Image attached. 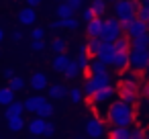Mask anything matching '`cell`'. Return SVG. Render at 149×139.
Instances as JSON below:
<instances>
[{
	"mask_svg": "<svg viewBox=\"0 0 149 139\" xmlns=\"http://www.w3.org/2000/svg\"><path fill=\"white\" fill-rule=\"evenodd\" d=\"M106 119H108V123H110L112 127H131L133 121H135L133 104L123 102V100H112V102L108 104Z\"/></svg>",
	"mask_w": 149,
	"mask_h": 139,
	"instance_id": "1",
	"label": "cell"
},
{
	"mask_svg": "<svg viewBox=\"0 0 149 139\" xmlns=\"http://www.w3.org/2000/svg\"><path fill=\"white\" fill-rule=\"evenodd\" d=\"M106 86H112L110 84V76H108V72L106 74H90L86 80H84V94L86 96H94L98 90H102V88H106Z\"/></svg>",
	"mask_w": 149,
	"mask_h": 139,
	"instance_id": "2",
	"label": "cell"
},
{
	"mask_svg": "<svg viewBox=\"0 0 149 139\" xmlns=\"http://www.w3.org/2000/svg\"><path fill=\"white\" fill-rule=\"evenodd\" d=\"M141 0H116L114 2V17L118 21H133L137 19V6Z\"/></svg>",
	"mask_w": 149,
	"mask_h": 139,
	"instance_id": "3",
	"label": "cell"
},
{
	"mask_svg": "<svg viewBox=\"0 0 149 139\" xmlns=\"http://www.w3.org/2000/svg\"><path fill=\"white\" fill-rule=\"evenodd\" d=\"M123 29H120V21L116 17H110V19H104V27H102V35L100 39L104 43H114L118 37H123Z\"/></svg>",
	"mask_w": 149,
	"mask_h": 139,
	"instance_id": "4",
	"label": "cell"
},
{
	"mask_svg": "<svg viewBox=\"0 0 149 139\" xmlns=\"http://www.w3.org/2000/svg\"><path fill=\"white\" fill-rule=\"evenodd\" d=\"M149 66V49H135L131 47L129 51V68L135 72H145Z\"/></svg>",
	"mask_w": 149,
	"mask_h": 139,
	"instance_id": "5",
	"label": "cell"
},
{
	"mask_svg": "<svg viewBox=\"0 0 149 139\" xmlns=\"http://www.w3.org/2000/svg\"><path fill=\"white\" fill-rule=\"evenodd\" d=\"M118 98L123 102L135 104L139 100V92H137V84H129V82H120L118 86Z\"/></svg>",
	"mask_w": 149,
	"mask_h": 139,
	"instance_id": "6",
	"label": "cell"
},
{
	"mask_svg": "<svg viewBox=\"0 0 149 139\" xmlns=\"http://www.w3.org/2000/svg\"><path fill=\"white\" fill-rule=\"evenodd\" d=\"M17 19H19V23H21L23 27H33V25L37 23L39 17H37V10H35L33 6H25V8L19 10Z\"/></svg>",
	"mask_w": 149,
	"mask_h": 139,
	"instance_id": "7",
	"label": "cell"
},
{
	"mask_svg": "<svg viewBox=\"0 0 149 139\" xmlns=\"http://www.w3.org/2000/svg\"><path fill=\"white\" fill-rule=\"evenodd\" d=\"M145 33H149V27H147V23L145 21H141V19H133L131 23H129V29H127V37L129 39H135V37H139V35H145Z\"/></svg>",
	"mask_w": 149,
	"mask_h": 139,
	"instance_id": "8",
	"label": "cell"
},
{
	"mask_svg": "<svg viewBox=\"0 0 149 139\" xmlns=\"http://www.w3.org/2000/svg\"><path fill=\"white\" fill-rule=\"evenodd\" d=\"M104 125H102V121H98V119H88V123H86V133H88V137H92V139H100L102 135H104Z\"/></svg>",
	"mask_w": 149,
	"mask_h": 139,
	"instance_id": "9",
	"label": "cell"
},
{
	"mask_svg": "<svg viewBox=\"0 0 149 139\" xmlns=\"http://www.w3.org/2000/svg\"><path fill=\"white\" fill-rule=\"evenodd\" d=\"M92 98H94V104H98V106H104V104L112 102V98H114V88H112V86H106V88L98 90V92H96Z\"/></svg>",
	"mask_w": 149,
	"mask_h": 139,
	"instance_id": "10",
	"label": "cell"
},
{
	"mask_svg": "<svg viewBox=\"0 0 149 139\" xmlns=\"http://www.w3.org/2000/svg\"><path fill=\"white\" fill-rule=\"evenodd\" d=\"M114 53H116V51H114V45H112V43H104V41H102V47H100V51H98V55H96V57H98L100 61H104L106 66H112Z\"/></svg>",
	"mask_w": 149,
	"mask_h": 139,
	"instance_id": "11",
	"label": "cell"
},
{
	"mask_svg": "<svg viewBox=\"0 0 149 139\" xmlns=\"http://www.w3.org/2000/svg\"><path fill=\"white\" fill-rule=\"evenodd\" d=\"M45 119H41V117H35V119H31L29 123H27V129H29V133L33 135V137H41L43 133H45Z\"/></svg>",
	"mask_w": 149,
	"mask_h": 139,
	"instance_id": "12",
	"label": "cell"
},
{
	"mask_svg": "<svg viewBox=\"0 0 149 139\" xmlns=\"http://www.w3.org/2000/svg\"><path fill=\"white\" fill-rule=\"evenodd\" d=\"M70 61H72V57L68 55V53H55V57L51 59V68L55 70V72H65V68L70 66Z\"/></svg>",
	"mask_w": 149,
	"mask_h": 139,
	"instance_id": "13",
	"label": "cell"
},
{
	"mask_svg": "<svg viewBox=\"0 0 149 139\" xmlns=\"http://www.w3.org/2000/svg\"><path fill=\"white\" fill-rule=\"evenodd\" d=\"M45 100H47V98H45V96H41V94L29 96V98L25 100V110H27V112H33V115H37V110L41 108V104H43Z\"/></svg>",
	"mask_w": 149,
	"mask_h": 139,
	"instance_id": "14",
	"label": "cell"
},
{
	"mask_svg": "<svg viewBox=\"0 0 149 139\" xmlns=\"http://www.w3.org/2000/svg\"><path fill=\"white\" fill-rule=\"evenodd\" d=\"M102 27H104V19H100V17H94L90 23H86V31H88L90 37H100Z\"/></svg>",
	"mask_w": 149,
	"mask_h": 139,
	"instance_id": "15",
	"label": "cell"
},
{
	"mask_svg": "<svg viewBox=\"0 0 149 139\" xmlns=\"http://www.w3.org/2000/svg\"><path fill=\"white\" fill-rule=\"evenodd\" d=\"M112 68L118 72H125L129 68V51H116L112 59Z\"/></svg>",
	"mask_w": 149,
	"mask_h": 139,
	"instance_id": "16",
	"label": "cell"
},
{
	"mask_svg": "<svg viewBox=\"0 0 149 139\" xmlns=\"http://www.w3.org/2000/svg\"><path fill=\"white\" fill-rule=\"evenodd\" d=\"M49 98H70V88L65 84H51L49 86Z\"/></svg>",
	"mask_w": 149,
	"mask_h": 139,
	"instance_id": "17",
	"label": "cell"
},
{
	"mask_svg": "<svg viewBox=\"0 0 149 139\" xmlns=\"http://www.w3.org/2000/svg\"><path fill=\"white\" fill-rule=\"evenodd\" d=\"M90 59H92V55L88 53V47L82 45L80 51H78V57H76V61H78V66H80L82 72H88V68H90Z\"/></svg>",
	"mask_w": 149,
	"mask_h": 139,
	"instance_id": "18",
	"label": "cell"
},
{
	"mask_svg": "<svg viewBox=\"0 0 149 139\" xmlns=\"http://www.w3.org/2000/svg\"><path fill=\"white\" fill-rule=\"evenodd\" d=\"M23 112H25V102L15 100V102H10V104L6 106L4 117H6V121H8V119H13V117H23Z\"/></svg>",
	"mask_w": 149,
	"mask_h": 139,
	"instance_id": "19",
	"label": "cell"
},
{
	"mask_svg": "<svg viewBox=\"0 0 149 139\" xmlns=\"http://www.w3.org/2000/svg\"><path fill=\"white\" fill-rule=\"evenodd\" d=\"M133 129L131 127H112L108 131V139H131Z\"/></svg>",
	"mask_w": 149,
	"mask_h": 139,
	"instance_id": "20",
	"label": "cell"
},
{
	"mask_svg": "<svg viewBox=\"0 0 149 139\" xmlns=\"http://www.w3.org/2000/svg\"><path fill=\"white\" fill-rule=\"evenodd\" d=\"M47 82H49V80H47V76H45L43 72H35V74L31 76V88L37 90V92H39V90H45V88H47Z\"/></svg>",
	"mask_w": 149,
	"mask_h": 139,
	"instance_id": "21",
	"label": "cell"
},
{
	"mask_svg": "<svg viewBox=\"0 0 149 139\" xmlns=\"http://www.w3.org/2000/svg\"><path fill=\"white\" fill-rule=\"evenodd\" d=\"M55 13H57V17H59V19H68V17H74V15H76V8L68 2V0H63V2H59V4H57Z\"/></svg>",
	"mask_w": 149,
	"mask_h": 139,
	"instance_id": "22",
	"label": "cell"
},
{
	"mask_svg": "<svg viewBox=\"0 0 149 139\" xmlns=\"http://www.w3.org/2000/svg\"><path fill=\"white\" fill-rule=\"evenodd\" d=\"M106 70H108V66L104 61H100L98 57H92L90 59V68H88L90 74H106Z\"/></svg>",
	"mask_w": 149,
	"mask_h": 139,
	"instance_id": "23",
	"label": "cell"
},
{
	"mask_svg": "<svg viewBox=\"0 0 149 139\" xmlns=\"http://www.w3.org/2000/svg\"><path fill=\"white\" fill-rule=\"evenodd\" d=\"M86 47H88V53L92 57H96L98 51H100V47H102V39L100 37H90V41L86 43Z\"/></svg>",
	"mask_w": 149,
	"mask_h": 139,
	"instance_id": "24",
	"label": "cell"
},
{
	"mask_svg": "<svg viewBox=\"0 0 149 139\" xmlns=\"http://www.w3.org/2000/svg\"><path fill=\"white\" fill-rule=\"evenodd\" d=\"M80 72H82V70H80V66H78V61H76V59H72V61H70V66L65 68V72H63V76H65L68 80H76V78L80 76Z\"/></svg>",
	"mask_w": 149,
	"mask_h": 139,
	"instance_id": "25",
	"label": "cell"
},
{
	"mask_svg": "<svg viewBox=\"0 0 149 139\" xmlns=\"http://www.w3.org/2000/svg\"><path fill=\"white\" fill-rule=\"evenodd\" d=\"M131 47H135V49H149V33L131 39Z\"/></svg>",
	"mask_w": 149,
	"mask_h": 139,
	"instance_id": "26",
	"label": "cell"
},
{
	"mask_svg": "<svg viewBox=\"0 0 149 139\" xmlns=\"http://www.w3.org/2000/svg\"><path fill=\"white\" fill-rule=\"evenodd\" d=\"M10 102H15V92L6 86V88H0V104L2 106H8Z\"/></svg>",
	"mask_w": 149,
	"mask_h": 139,
	"instance_id": "27",
	"label": "cell"
},
{
	"mask_svg": "<svg viewBox=\"0 0 149 139\" xmlns=\"http://www.w3.org/2000/svg\"><path fill=\"white\" fill-rule=\"evenodd\" d=\"M65 47H68V43H65V39H61V37H55V39L49 43V49H51L53 53H65Z\"/></svg>",
	"mask_w": 149,
	"mask_h": 139,
	"instance_id": "28",
	"label": "cell"
},
{
	"mask_svg": "<svg viewBox=\"0 0 149 139\" xmlns=\"http://www.w3.org/2000/svg\"><path fill=\"white\" fill-rule=\"evenodd\" d=\"M112 45H114V51H131V39H129L127 35L118 37Z\"/></svg>",
	"mask_w": 149,
	"mask_h": 139,
	"instance_id": "29",
	"label": "cell"
},
{
	"mask_svg": "<svg viewBox=\"0 0 149 139\" xmlns=\"http://www.w3.org/2000/svg\"><path fill=\"white\" fill-rule=\"evenodd\" d=\"M27 123H25V119L23 117H13V119H8V131H13V133H19V131H23V127H25Z\"/></svg>",
	"mask_w": 149,
	"mask_h": 139,
	"instance_id": "30",
	"label": "cell"
},
{
	"mask_svg": "<svg viewBox=\"0 0 149 139\" xmlns=\"http://www.w3.org/2000/svg\"><path fill=\"white\" fill-rule=\"evenodd\" d=\"M25 86H27V82H25L21 76H15V78L8 80V88H10L13 92H21V90H25Z\"/></svg>",
	"mask_w": 149,
	"mask_h": 139,
	"instance_id": "31",
	"label": "cell"
},
{
	"mask_svg": "<svg viewBox=\"0 0 149 139\" xmlns=\"http://www.w3.org/2000/svg\"><path fill=\"white\" fill-rule=\"evenodd\" d=\"M90 8L94 10L96 17H104V15H106V0H92Z\"/></svg>",
	"mask_w": 149,
	"mask_h": 139,
	"instance_id": "32",
	"label": "cell"
},
{
	"mask_svg": "<svg viewBox=\"0 0 149 139\" xmlns=\"http://www.w3.org/2000/svg\"><path fill=\"white\" fill-rule=\"evenodd\" d=\"M123 82H129V84H139L141 82V78H139V72H135V70H127L125 74H123Z\"/></svg>",
	"mask_w": 149,
	"mask_h": 139,
	"instance_id": "33",
	"label": "cell"
},
{
	"mask_svg": "<svg viewBox=\"0 0 149 139\" xmlns=\"http://www.w3.org/2000/svg\"><path fill=\"white\" fill-rule=\"evenodd\" d=\"M51 115H53V104L45 100V102L41 104V108L37 110V117H41V119H49Z\"/></svg>",
	"mask_w": 149,
	"mask_h": 139,
	"instance_id": "34",
	"label": "cell"
},
{
	"mask_svg": "<svg viewBox=\"0 0 149 139\" xmlns=\"http://www.w3.org/2000/svg\"><path fill=\"white\" fill-rule=\"evenodd\" d=\"M82 98H84V90H80V88H70V100H72L74 104H80Z\"/></svg>",
	"mask_w": 149,
	"mask_h": 139,
	"instance_id": "35",
	"label": "cell"
},
{
	"mask_svg": "<svg viewBox=\"0 0 149 139\" xmlns=\"http://www.w3.org/2000/svg\"><path fill=\"white\" fill-rule=\"evenodd\" d=\"M63 21V29H70V31H76L80 27V21L76 17H68V19H61Z\"/></svg>",
	"mask_w": 149,
	"mask_h": 139,
	"instance_id": "36",
	"label": "cell"
},
{
	"mask_svg": "<svg viewBox=\"0 0 149 139\" xmlns=\"http://www.w3.org/2000/svg\"><path fill=\"white\" fill-rule=\"evenodd\" d=\"M137 19H141V21H149V8L143 4V2H139V6H137Z\"/></svg>",
	"mask_w": 149,
	"mask_h": 139,
	"instance_id": "37",
	"label": "cell"
},
{
	"mask_svg": "<svg viewBox=\"0 0 149 139\" xmlns=\"http://www.w3.org/2000/svg\"><path fill=\"white\" fill-rule=\"evenodd\" d=\"M94 17H96V15H94V10H92L90 6H88V8H82V10H80V21H84V23H90V21H92Z\"/></svg>",
	"mask_w": 149,
	"mask_h": 139,
	"instance_id": "38",
	"label": "cell"
},
{
	"mask_svg": "<svg viewBox=\"0 0 149 139\" xmlns=\"http://www.w3.org/2000/svg\"><path fill=\"white\" fill-rule=\"evenodd\" d=\"M45 47H47L45 39H33V41H31V49H33V51H43Z\"/></svg>",
	"mask_w": 149,
	"mask_h": 139,
	"instance_id": "39",
	"label": "cell"
},
{
	"mask_svg": "<svg viewBox=\"0 0 149 139\" xmlns=\"http://www.w3.org/2000/svg\"><path fill=\"white\" fill-rule=\"evenodd\" d=\"M31 37H33V39H43V37H45V27H33Z\"/></svg>",
	"mask_w": 149,
	"mask_h": 139,
	"instance_id": "40",
	"label": "cell"
},
{
	"mask_svg": "<svg viewBox=\"0 0 149 139\" xmlns=\"http://www.w3.org/2000/svg\"><path fill=\"white\" fill-rule=\"evenodd\" d=\"M53 135H55V125L47 121V123H45V133H43V137H53Z\"/></svg>",
	"mask_w": 149,
	"mask_h": 139,
	"instance_id": "41",
	"label": "cell"
},
{
	"mask_svg": "<svg viewBox=\"0 0 149 139\" xmlns=\"http://www.w3.org/2000/svg\"><path fill=\"white\" fill-rule=\"evenodd\" d=\"M49 29H51V31H59V29H63V21H61V19L53 21V23L49 25Z\"/></svg>",
	"mask_w": 149,
	"mask_h": 139,
	"instance_id": "42",
	"label": "cell"
},
{
	"mask_svg": "<svg viewBox=\"0 0 149 139\" xmlns=\"http://www.w3.org/2000/svg\"><path fill=\"white\" fill-rule=\"evenodd\" d=\"M131 139H145V131L143 129H133V137Z\"/></svg>",
	"mask_w": 149,
	"mask_h": 139,
	"instance_id": "43",
	"label": "cell"
},
{
	"mask_svg": "<svg viewBox=\"0 0 149 139\" xmlns=\"http://www.w3.org/2000/svg\"><path fill=\"white\" fill-rule=\"evenodd\" d=\"M13 41H15V43H19V41H23V31H21V29H17V31H13Z\"/></svg>",
	"mask_w": 149,
	"mask_h": 139,
	"instance_id": "44",
	"label": "cell"
},
{
	"mask_svg": "<svg viewBox=\"0 0 149 139\" xmlns=\"http://www.w3.org/2000/svg\"><path fill=\"white\" fill-rule=\"evenodd\" d=\"M68 2H70V4H72L76 10H80V8L84 6V0H68Z\"/></svg>",
	"mask_w": 149,
	"mask_h": 139,
	"instance_id": "45",
	"label": "cell"
},
{
	"mask_svg": "<svg viewBox=\"0 0 149 139\" xmlns=\"http://www.w3.org/2000/svg\"><path fill=\"white\" fill-rule=\"evenodd\" d=\"M2 76H4L6 80H10V78H15V70H13V68H6V70L2 72Z\"/></svg>",
	"mask_w": 149,
	"mask_h": 139,
	"instance_id": "46",
	"label": "cell"
},
{
	"mask_svg": "<svg viewBox=\"0 0 149 139\" xmlns=\"http://www.w3.org/2000/svg\"><path fill=\"white\" fill-rule=\"evenodd\" d=\"M41 2H43V0H25V4H27V6H33V8H37Z\"/></svg>",
	"mask_w": 149,
	"mask_h": 139,
	"instance_id": "47",
	"label": "cell"
},
{
	"mask_svg": "<svg viewBox=\"0 0 149 139\" xmlns=\"http://www.w3.org/2000/svg\"><path fill=\"white\" fill-rule=\"evenodd\" d=\"M143 98H149V82L143 84Z\"/></svg>",
	"mask_w": 149,
	"mask_h": 139,
	"instance_id": "48",
	"label": "cell"
},
{
	"mask_svg": "<svg viewBox=\"0 0 149 139\" xmlns=\"http://www.w3.org/2000/svg\"><path fill=\"white\" fill-rule=\"evenodd\" d=\"M2 39H4V31L0 29V43H2Z\"/></svg>",
	"mask_w": 149,
	"mask_h": 139,
	"instance_id": "49",
	"label": "cell"
},
{
	"mask_svg": "<svg viewBox=\"0 0 149 139\" xmlns=\"http://www.w3.org/2000/svg\"><path fill=\"white\" fill-rule=\"evenodd\" d=\"M141 2H143V4H145V6L149 8V0H141Z\"/></svg>",
	"mask_w": 149,
	"mask_h": 139,
	"instance_id": "50",
	"label": "cell"
},
{
	"mask_svg": "<svg viewBox=\"0 0 149 139\" xmlns=\"http://www.w3.org/2000/svg\"><path fill=\"white\" fill-rule=\"evenodd\" d=\"M145 74H147V76H149V66H147V70H145Z\"/></svg>",
	"mask_w": 149,
	"mask_h": 139,
	"instance_id": "51",
	"label": "cell"
},
{
	"mask_svg": "<svg viewBox=\"0 0 149 139\" xmlns=\"http://www.w3.org/2000/svg\"><path fill=\"white\" fill-rule=\"evenodd\" d=\"M29 139H39V137H33V135H31V137H29Z\"/></svg>",
	"mask_w": 149,
	"mask_h": 139,
	"instance_id": "52",
	"label": "cell"
},
{
	"mask_svg": "<svg viewBox=\"0 0 149 139\" xmlns=\"http://www.w3.org/2000/svg\"><path fill=\"white\" fill-rule=\"evenodd\" d=\"M145 139H149V133H145Z\"/></svg>",
	"mask_w": 149,
	"mask_h": 139,
	"instance_id": "53",
	"label": "cell"
},
{
	"mask_svg": "<svg viewBox=\"0 0 149 139\" xmlns=\"http://www.w3.org/2000/svg\"><path fill=\"white\" fill-rule=\"evenodd\" d=\"M110 2H116V0H110Z\"/></svg>",
	"mask_w": 149,
	"mask_h": 139,
	"instance_id": "54",
	"label": "cell"
},
{
	"mask_svg": "<svg viewBox=\"0 0 149 139\" xmlns=\"http://www.w3.org/2000/svg\"><path fill=\"white\" fill-rule=\"evenodd\" d=\"M0 57H2V51H0Z\"/></svg>",
	"mask_w": 149,
	"mask_h": 139,
	"instance_id": "55",
	"label": "cell"
},
{
	"mask_svg": "<svg viewBox=\"0 0 149 139\" xmlns=\"http://www.w3.org/2000/svg\"><path fill=\"white\" fill-rule=\"evenodd\" d=\"M76 139H82V137H76Z\"/></svg>",
	"mask_w": 149,
	"mask_h": 139,
	"instance_id": "56",
	"label": "cell"
},
{
	"mask_svg": "<svg viewBox=\"0 0 149 139\" xmlns=\"http://www.w3.org/2000/svg\"><path fill=\"white\" fill-rule=\"evenodd\" d=\"M147 27H149V21H147Z\"/></svg>",
	"mask_w": 149,
	"mask_h": 139,
	"instance_id": "57",
	"label": "cell"
},
{
	"mask_svg": "<svg viewBox=\"0 0 149 139\" xmlns=\"http://www.w3.org/2000/svg\"><path fill=\"white\" fill-rule=\"evenodd\" d=\"M59 2H63V0H59Z\"/></svg>",
	"mask_w": 149,
	"mask_h": 139,
	"instance_id": "58",
	"label": "cell"
},
{
	"mask_svg": "<svg viewBox=\"0 0 149 139\" xmlns=\"http://www.w3.org/2000/svg\"><path fill=\"white\" fill-rule=\"evenodd\" d=\"M13 139H17V137H13Z\"/></svg>",
	"mask_w": 149,
	"mask_h": 139,
	"instance_id": "59",
	"label": "cell"
},
{
	"mask_svg": "<svg viewBox=\"0 0 149 139\" xmlns=\"http://www.w3.org/2000/svg\"><path fill=\"white\" fill-rule=\"evenodd\" d=\"M0 139H2V137H0Z\"/></svg>",
	"mask_w": 149,
	"mask_h": 139,
	"instance_id": "60",
	"label": "cell"
}]
</instances>
